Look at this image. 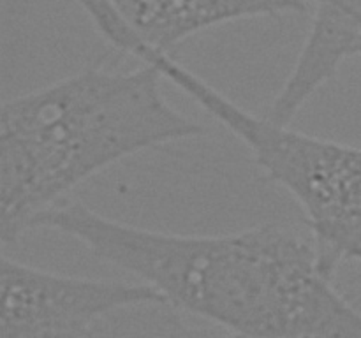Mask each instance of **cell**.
Segmentation results:
<instances>
[{"instance_id":"1","label":"cell","mask_w":361,"mask_h":338,"mask_svg":"<svg viewBox=\"0 0 361 338\" xmlns=\"http://www.w3.org/2000/svg\"><path fill=\"white\" fill-rule=\"evenodd\" d=\"M34 229L78 239L180 312L242 338H361V312L341 294L312 236L284 225L175 234L66 201Z\"/></svg>"},{"instance_id":"2","label":"cell","mask_w":361,"mask_h":338,"mask_svg":"<svg viewBox=\"0 0 361 338\" xmlns=\"http://www.w3.org/2000/svg\"><path fill=\"white\" fill-rule=\"evenodd\" d=\"M150 63L87 67L9 99L0 109V238L16 243L35 220L109 165L207 134L162 94Z\"/></svg>"},{"instance_id":"9","label":"cell","mask_w":361,"mask_h":338,"mask_svg":"<svg viewBox=\"0 0 361 338\" xmlns=\"http://www.w3.org/2000/svg\"><path fill=\"white\" fill-rule=\"evenodd\" d=\"M353 56H361V35L358 37V41H356L355 48H353Z\"/></svg>"},{"instance_id":"8","label":"cell","mask_w":361,"mask_h":338,"mask_svg":"<svg viewBox=\"0 0 361 338\" xmlns=\"http://www.w3.org/2000/svg\"><path fill=\"white\" fill-rule=\"evenodd\" d=\"M345 259H355V261H361V242L356 243V245H353L351 249H349L348 256H345Z\"/></svg>"},{"instance_id":"5","label":"cell","mask_w":361,"mask_h":338,"mask_svg":"<svg viewBox=\"0 0 361 338\" xmlns=\"http://www.w3.org/2000/svg\"><path fill=\"white\" fill-rule=\"evenodd\" d=\"M361 35V0H314V16L291 73L275 94L264 116L291 125L321 87L351 58Z\"/></svg>"},{"instance_id":"6","label":"cell","mask_w":361,"mask_h":338,"mask_svg":"<svg viewBox=\"0 0 361 338\" xmlns=\"http://www.w3.org/2000/svg\"><path fill=\"white\" fill-rule=\"evenodd\" d=\"M143 42L169 51L217 25L247 18L305 13L307 0H109Z\"/></svg>"},{"instance_id":"3","label":"cell","mask_w":361,"mask_h":338,"mask_svg":"<svg viewBox=\"0 0 361 338\" xmlns=\"http://www.w3.org/2000/svg\"><path fill=\"white\" fill-rule=\"evenodd\" d=\"M104 37L154 65L249 148L264 176L300 204L321 261L335 275L349 249L361 242V146L298 132L247 111L168 51L141 41L123 20L109 21Z\"/></svg>"},{"instance_id":"7","label":"cell","mask_w":361,"mask_h":338,"mask_svg":"<svg viewBox=\"0 0 361 338\" xmlns=\"http://www.w3.org/2000/svg\"><path fill=\"white\" fill-rule=\"evenodd\" d=\"M81 338H242L217 326L189 323L166 301L123 306L99 320Z\"/></svg>"},{"instance_id":"4","label":"cell","mask_w":361,"mask_h":338,"mask_svg":"<svg viewBox=\"0 0 361 338\" xmlns=\"http://www.w3.org/2000/svg\"><path fill=\"white\" fill-rule=\"evenodd\" d=\"M0 338H81L123 306L164 301L147 284L71 277L2 256Z\"/></svg>"}]
</instances>
